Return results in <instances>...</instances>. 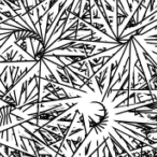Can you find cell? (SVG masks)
Returning a JSON list of instances; mask_svg holds the SVG:
<instances>
[{
	"label": "cell",
	"instance_id": "cell-8",
	"mask_svg": "<svg viewBox=\"0 0 157 157\" xmlns=\"http://www.w3.org/2000/svg\"><path fill=\"white\" fill-rule=\"evenodd\" d=\"M1 21H3V18H2V16L0 15V22H1Z\"/></svg>",
	"mask_w": 157,
	"mask_h": 157
},
{
	"label": "cell",
	"instance_id": "cell-6",
	"mask_svg": "<svg viewBox=\"0 0 157 157\" xmlns=\"http://www.w3.org/2000/svg\"><path fill=\"white\" fill-rule=\"evenodd\" d=\"M90 144H92V142L90 141V143H87V145H86V147H85V156H87L88 150H90Z\"/></svg>",
	"mask_w": 157,
	"mask_h": 157
},
{
	"label": "cell",
	"instance_id": "cell-3",
	"mask_svg": "<svg viewBox=\"0 0 157 157\" xmlns=\"http://www.w3.org/2000/svg\"><path fill=\"white\" fill-rule=\"evenodd\" d=\"M108 71H109V68L105 67L102 70H100V72H98V74L95 75V80H96V83L99 87V92L102 93L103 92V87H105V78H107V74Z\"/></svg>",
	"mask_w": 157,
	"mask_h": 157
},
{
	"label": "cell",
	"instance_id": "cell-7",
	"mask_svg": "<svg viewBox=\"0 0 157 157\" xmlns=\"http://www.w3.org/2000/svg\"><path fill=\"white\" fill-rule=\"evenodd\" d=\"M5 73V69H3V71L2 72H0V82L2 81V80H1V76H2V74Z\"/></svg>",
	"mask_w": 157,
	"mask_h": 157
},
{
	"label": "cell",
	"instance_id": "cell-1",
	"mask_svg": "<svg viewBox=\"0 0 157 157\" xmlns=\"http://www.w3.org/2000/svg\"><path fill=\"white\" fill-rule=\"evenodd\" d=\"M126 1L131 8L133 1L138 2V0ZM118 2L124 7L127 6L123 0H33V5L29 6V10L33 11L36 8L41 7L44 15L54 11V17L56 18L55 25L58 26L63 20L70 16L73 20L80 18L82 21H92L93 11L95 9L98 11H109L113 14Z\"/></svg>",
	"mask_w": 157,
	"mask_h": 157
},
{
	"label": "cell",
	"instance_id": "cell-2",
	"mask_svg": "<svg viewBox=\"0 0 157 157\" xmlns=\"http://www.w3.org/2000/svg\"><path fill=\"white\" fill-rule=\"evenodd\" d=\"M144 9H145V11L143 13V16L140 17L141 21H146L152 16L157 15V0H150L148 5Z\"/></svg>",
	"mask_w": 157,
	"mask_h": 157
},
{
	"label": "cell",
	"instance_id": "cell-4",
	"mask_svg": "<svg viewBox=\"0 0 157 157\" xmlns=\"http://www.w3.org/2000/svg\"><path fill=\"white\" fill-rule=\"evenodd\" d=\"M57 73H58V75L60 76V80L63 82H65V83H70V80H69V78H68L66 74H63V72L60 71L59 69H57Z\"/></svg>",
	"mask_w": 157,
	"mask_h": 157
},
{
	"label": "cell",
	"instance_id": "cell-5",
	"mask_svg": "<svg viewBox=\"0 0 157 157\" xmlns=\"http://www.w3.org/2000/svg\"><path fill=\"white\" fill-rule=\"evenodd\" d=\"M80 131H82V128H78V129H75V130L69 131V133H68V136H69V137H72V136H73V135H75V133L80 132Z\"/></svg>",
	"mask_w": 157,
	"mask_h": 157
}]
</instances>
